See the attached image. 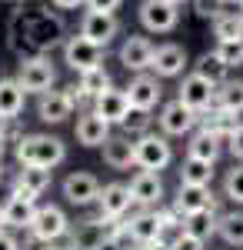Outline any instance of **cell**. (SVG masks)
<instances>
[{
	"label": "cell",
	"instance_id": "cell-1",
	"mask_svg": "<svg viewBox=\"0 0 243 250\" xmlns=\"http://www.w3.org/2000/svg\"><path fill=\"white\" fill-rule=\"evenodd\" d=\"M14 154H17L20 167H43V170H54L67 160V144L54 134H23L20 144H14Z\"/></svg>",
	"mask_w": 243,
	"mask_h": 250
},
{
	"label": "cell",
	"instance_id": "cell-2",
	"mask_svg": "<svg viewBox=\"0 0 243 250\" xmlns=\"http://www.w3.org/2000/svg\"><path fill=\"white\" fill-rule=\"evenodd\" d=\"M70 230H74V227H70V217H67L63 207H57V204H40L27 233H34L43 244H60L63 237H70Z\"/></svg>",
	"mask_w": 243,
	"mask_h": 250
},
{
	"label": "cell",
	"instance_id": "cell-3",
	"mask_svg": "<svg viewBox=\"0 0 243 250\" xmlns=\"http://www.w3.org/2000/svg\"><path fill=\"white\" fill-rule=\"evenodd\" d=\"M133 154H137V170H167L173 164V147L163 134H143L133 140Z\"/></svg>",
	"mask_w": 243,
	"mask_h": 250
},
{
	"label": "cell",
	"instance_id": "cell-4",
	"mask_svg": "<svg viewBox=\"0 0 243 250\" xmlns=\"http://www.w3.org/2000/svg\"><path fill=\"white\" fill-rule=\"evenodd\" d=\"M157 127H160V134H163V137L193 134V130L200 127V114L190 110L183 100H170V104L160 107V114H157Z\"/></svg>",
	"mask_w": 243,
	"mask_h": 250
},
{
	"label": "cell",
	"instance_id": "cell-5",
	"mask_svg": "<svg viewBox=\"0 0 243 250\" xmlns=\"http://www.w3.org/2000/svg\"><path fill=\"white\" fill-rule=\"evenodd\" d=\"M17 83L27 90V94H47V90H54V83H57V70H54V63L47 57H30V60H23L17 67Z\"/></svg>",
	"mask_w": 243,
	"mask_h": 250
},
{
	"label": "cell",
	"instance_id": "cell-6",
	"mask_svg": "<svg viewBox=\"0 0 243 250\" xmlns=\"http://www.w3.org/2000/svg\"><path fill=\"white\" fill-rule=\"evenodd\" d=\"M63 63L70 70H77V74H87V70H94V67L103 63V47L90 43L83 34H74L63 43Z\"/></svg>",
	"mask_w": 243,
	"mask_h": 250
},
{
	"label": "cell",
	"instance_id": "cell-7",
	"mask_svg": "<svg viewBox=\"0 0 243 250\" xmlns=\"http://www.w3.org/2000/svg\"><path fill=\"white\" fill-rule=\"evenodd\" d=\"M177 7L180 3H173V0H143L140 3V23H143V30H150V34H170L180 23V10Z\"/></svg>",
	"mask_w": 243,
	"mask_h": 250
},
{
	"label": "cell",
	"instance_id": "cell-8",
	"mask_svg": "<svg viewBox=\"0 0 243 250\" xmlns=\"http://www.w3.org/2000/svg\"><path fill=\"white\" fill-rule=\"evenodd\" d=\"M177 100H183L190 110H197V114H206L217 104V87L193 70V74H187V77L180 80V97Z\"/></svg>",
	"mask_w": 243,
	"mask_h": 250
},
{
	"label": "cell",
	"instance_id": "cell-9",
	"mask_svg": "<svg viewBox=\"0 0 243 250\" xmlns=\"http://www.w3.org/2000/svg\"><path fill=\"white\" fill-rule=\"evenodd\" d=\"M100 180H97L90 170H74L67 173V180H63V197H67V204H74V207H90L100 200Z\"/></svg>",
	"mask_w": 243,
	"mask_h": 250
},
{
	"label": "cell",
	"instance_id": "cell-10",
	"mask_svg": "<svg viewBox=\"0 0 243 250\" xmlns=\"http://www.w3.org/2000/svg\"><path fill=\"white\" fill-rule=\"evenodd\" d=\"M160 230H163L160 210L140 207L137 213H127V237H130V244H137V247H147L153 240H160Z\"/></svg>",
	"mask_w": 243,
	"mask_h": 250
},
{
	"label": "cell",
	"instance_id": "cell-11",
	"mask_svg": "<svg viewBox=\"0 0 243 250\" xmlns=\"http://www.w3.org/2000/svg\"><path fill=\"white\" fill-rule=\"evenodd\" d=\"M123 90L130 97V107H137V110H153L163 100V83L157 74H133V80Z\"/></svg>",
	"mask_w": 243,
	"mask_h": 250
},
{
	"label": "cell",
	"instance_id": "cell-12",
	"mask_svg": "<svg viewBox=\"0 0 243 250\" xmlns=\"http://www.w3.org/2000/svg\"><path fill=\"white\" fill-rule=\"evenodd\" d=\"M153 43H150V37H143V34H130V37L120 43V63L130 70V74H147L150 63H153Z\"/></svg>",
	"mask_w": 243,
	"mask_h": 250
},
{
	"label": "cell",
	"instance_id": "cell-13",
	"mask_svg": "<svg viewBox=\"0 0 243 250\" xmlns=\"http://www.w3.org/2000/svg\"><path fill=\"white\" fill-rule=\"evenodd\" d=\"M80 34L97 43V47H107L117 34H120V20L117 14H97V10H87L83 20H80Z\"/></svg>",
	"mask_w": 243,
	"mask_h": 250
},
{
	"label": "cell",
	"instance_id": "cell-14",
	"mask_svg": "<svg viewBox=\"0 0 243 250\" xmlns=\"http://www.w3.org/2000/svg\"><path fill=\"white\" fill-rule=\"evenodd\" d=\"M130 197L137 207H160V200H163V180H160V173L153 170H137L130 180Z\"/></svg>",
	"mask_w": 243,
	"mask_h": 250
},
{
	"label": "cell",
	"instance_id": "cell-15",
	"mask_svg": "<svg viewBox=\"0 0 243 250\" xmlns=\"http://www.w3.org/2000/svg\"><path fill=\"white\" fill-rule=\"evenodd\" d=\"M150 70H153L160 80L180 77V74L187 70V50H183L180 43H160V47L153 50V63H150Z\"/></svg>",
	"mask_w": 243,
	"mask_h": 250
},
{
	"label": "cell",
	"instance_id": "cell-16",
	"mask_svg": "<svg viewBox=\"0 0 243 250\" xmlns=\"http://www.w3.org/2000/svg\"><path fill=\"white\" fill-rule=\"evenodd\" d=\"M133 207V197H130V184H107L100 190V200H97V210L100 217L107 220H123Z\"/></svg>",
	"mask_w": 243,
	"mask_h": 250
},
{
	"label": "cell",
	"instance_id": "cell-17",
	"mask_svg": "<svg viewBox=\"0 0 243 250\" xmlns=\"http://www.w3.org/2000/svg\"><path fill=\"white\" fill-rule=\"evenodd\" d=\"M217 193L210 187H187L180 184V190L173 197V207L183 213V217H193V213H203V210H217Z\"/></svg>",
	"mask_w": 243,
	"mask_h": 250
},
{
	"label": "cell",
	"instance_id": "cell-18",
	"mask_svg": "<svg viewBox=\"0 0 243 250\" xmlns=\"http://www.w3.org/2000/svg\"><path fill=\"white\" fill-rule=\"evenodd\" d=\"M74 134H77V144H83V147H103V144L113 137L110 124H107L100 114H94V110H80Z\"/></svg>",
	"mask_w": 243,
	"mask_h": 250
},
{
	"label": "cell",
	"instance_id": "cell-19",
	"mask_svg": "<svg viewBox=\"0 0 243 250\" xmlns=\"http://www.w3.org/2000/svg\"><path fill=\"white\" fill-rule=\"evenodd\" d=\"M50 180H54V170H43V167H20L17 177H14V190L17 197H23V200H34L37 204L40 193L50 187Z\"/></svg>",
	"mask_w": 243,
	"mask_h": 250
},
{
	"label": "cell",
	"instance_id": "cell-20",
	"mask_svg": "<svg viewBox=\"0 0 243 250\" xmlns=\"http://www.w3.org/2000/svg\"><path fill=\"white\" fill-rule=\"evenodd\" d=\"M94 114H100L107 124H123V117L130 114V97H127V90H117V87H110V90H103V94L94 100V107H90Z\"/></svg>",
	"mask_w": 243,
	"mask_h": 250
},
{
	"label": "cell",
	"instance_id": "cell-21",
	"mask_svg": "<svg viewBox=\"0 0 243 250\" xmlns=\"http://www.w3.org/2000/svg\"><path fill=\"white\" fill-rule=\"evenodd\" d=\"M37 207H40V204H34V200H23V197H17V193H10V197L0 204L3 227H10V230H30Z\"/></svg>",
	"mask_w": 243,
	"mask_h": 250
},
{
	"label": "cell",
	"instance_id": "cell-22",
	"mask_svg": "<svg viewBox=\"0 0 243 250\" xmlns=\"http://www.w3.org/2000/svg\"><path fill=\"white\" fill-rule=\"evenodd\" d=\"M240 124H243L240 114H230V110H223V107H210L206 114H200V130L213 134L217 140H223V144L233 137V130H237Z\"/></svg>",
	"mask_w": 243,
	"mask_h": 250
},
{
	"label": "cell",
	"instance_id": "cell-23",
	"mask_svg": "<svg viewBox=\"0 0 243 250\" xmlns=\"http://www.w3.org/2000/svg\"><path fill=\"white\" fill-rule=\"evenodd\" d=\"M103 164L113 170H130L137 167V154H133V140L127 134H113L103 144Z\"/></svg>",
	"mask_w": 243,
	"mask_h": 250
},
{
	"label": "cell",
	"instance_id": "cell-24",
	"mask_svg": "<svg viewBox=\"0 0 243 250\" xmlns=\"http://www.w3.org/2000/svg\"><path fill=\"white\" fill-rule=\"evenodd\" d=\"M70 114H74V104L67 100L63 90H47L37 97V117L43 124H63Z\"/></svg>",
	"mask_w": 243,
	"mask_h": 250
},
{
	"label": "cell",
	"instance_id": "cell-25",
	"mask_svg": "<svg viewBox=\"0 0 243 250\" xmlns=\"http://www.w3.org/2000/svg\"><path fill=\"white\" fill-rule=\"evenodd\" d=\"M27 104V90L17 83V77H3L0 80V120H14L23 114Z\"/></svg>",
	"mask_w": 243,
	"mask_h": 250
},
{
	"label": "cell",
	"instance_id": "cell-26",
	"mask_svg": "<svg viewBox=\"0 0 243 250\" xmlns=\"http://www.w3.org/2000/svg\"><path fill=\"white\" fill-rule=\"evenodd\" d=\"M220 154H223V140H217V137L206 134V130H193V134H190L187 157H193V160H203V164H213V167H217Z\"/></svg>",
	"mask_w": 243,
	"mask_h": 250
},
{
	"label": "cell",
	"instance_id": "cell-27",
	"mask_svg": "<svg viewBox=\"0 0 243 250\" xmlns=\"http://www.w3.org/2000/svg\"><path fill=\"white\" fill-rule=\"evenodd\" d=\"M213 164H203V160H193L187 157L183 164H180V184H187V187H210L213 184Z\"/></svg>",
	"mask_w": 243,
	"mask_h": 250
},
{
	"label": "cell",
	"instance_id": "cell-28",
	"mask_svg": "<svg viewBox=\"0 0 243 250\" xmlns=\"http://www.w3.org/2000/svg\"><path fill=\"white\" fill-rule=\"evenodd\" d=\"M217 227H220V210H203V213H193L187 217V224H183V230L190 237H197V240H210V237H217Z\"/></svg>",
	"mask_w": 243,
	"mask_h": 250
},
{
	"label": "cell",
	"instance_id": "cell-29",
	"mask_svg": "<svg viewBox=\"0 0 243 250\" xmlns=\"http://www.w3.org/2000/svg\"><path fill=\"white\" fill-rule=\"evenodd\" d=\"M77 87L83 90V94L90 97V100H97V97L103 94V90H110L113 80H110V70L100 63V67H94V70H87V74H77Z\"/></svg>",
	"mask_w": 243,
	"mask_h": 250
},
{
	"label": "cell",
	"instance_id": "cell-30",
	"mask_svg": "<svg viewBox=\"0 0 243 250\" xmlns=\"http://www.w3.org/2000/svg\"><path fill=\"white\" fill-rule=\"evenodd\" d=\"M213 37H217V43H226V40H243V14H240V10L220 14V17L213 20Z\"/></svg>",
	"mask_w": 243,
	"mask_h": 250
},
{
	"label": "cell",
	"instance_id": "cell-31",
	"mask_svg": "<svg viewBox=\"0 0 243 250\" xmlns=\"http://www.w3.org/2000/svg\"><path fill=\"white\" fill-rule=\"evenodd\" d=\"M217 237H220L223 244H230V247H243V210H226V213H220Z\"/></svg>",
	"mask_w": 243,
	"mask_h": 250
},
{
	"label": "cell",
	"instance_id": "cell-32",
	"mask_svg": "<svg viewBox=\"0 0 243 250\" xmlns=\"http://www.w3.org/2000/svg\"><path fill=\"white\" fill-rule=\"evenodd\" d=\"M197 74L206 77L213 87H220V83L230 80V77H226V74H230V67L217 57V50H206V54H200V60H197Z\"/></svg>",
	"mask_w": 243,
	"mask_h": 250
},
{
	"label": "cell",
	"instance_id": "cell-33",
	"mask_svg": "<svg viewBox=\"0 0 243 250\" xmlns=\"http://www.w3.org/2000/svg\"><path fill=\"white\" fill-rule=\"evenodd\" d=\"M213 107H223L230 114H243V80H226V83H220Z\"/></svg>",
	"mask_w": 243,
	"mask_h": 250
},
{
	"label": "cell",
	"instance_id": "cell-34",
	"mask_svg": "<svg viewBox=\"0 0 243 250\" xmlns=\"http://www.w3.org/2000/svg\"><path fill=\"white\" fill-rule=\"evenodd\" d=\"M150 124H153V117H150V110H137V107H130V114L123 117V124H120V130L130 137V140H137V137L150 134Z\"/></svg>",
	"mask_w": 243,
	"mask_h": 250
},
{
	"label": "cell",
	"instance_id": "cell-35",
	"mask_svg": "<svg viewBox=\"0 0 243 250\" xmlns=\"http://www.w3.org/2000/svg\"><path fill=\"white\" fill-rule=\"evenodd\" d=\"M223 197H226V200H233L237 207L243 204V164H237L233 170H226V177H223Z\"/></svg>",
	"mask_w": 243,
	"mask_h": 250
},
{
	"label": "cell",
	"instance_id": "cell-36",
	"mask_svg": "<svg viewBox=\"0 0 243 250\" xmlns=\"http://www.w3.org/2000/svg\"><path fill=\"white\" fill-rule=\"evenodd\" d=\"M217 57L223 60L226 67H243V40H226V43H217Z\"/></svg>",
	"mask_w": 243,
	"mask_h": 250
},
{
	"label": "cell",
	"instance_id": "cell-37",
	"mask_svg": "<svg viewBox=\"0 0 243 250\" xmlns=\"http://www.w3.org/2000/svg\"><path fill=\"white\" fill-rule=\"evenodd\" d=\"M193 14L203 20H217L223 14V0H193Z\"/></svg>",
	"mask_w": 243,
	"mask_h": 250
},
{
	"label": "cell",
	"instance_id": "cell-38",
	"mask_svg": "<svg viewBox=\"0 0 243 250\" xmlns=\"http://www.w3.org/2000/svg\"><path fill=\"white\" fill-rule=\"evenodd\" d=\"M20 117H14V120H0V137L7 140V144H20V137H23V130L17 127Z\"/></svg>",
	"mask_w": 243,
	"mask_h": 250
},
{
	"label": "cell",
	"instance_id": "cell-39",
	"mask_svg": "<svg viewBox=\"0 0 243 250\" xmlns=\"http://www.w3.org/2000/svg\"><path fill=\"white\" fill-rule=\"evenodd\" d=\"M226 147H230V154H233V160H240L243 164V124L233 130V137L226 140Z\"/></svg>",
	"mask_w": 243,
	"mask_h": 250
},
{
	"label": "cell",
	"instance_id": "cell-40",
	"mask_svg": "<svg viewBox=\"0 0 243 250\" xmlns=\"http://www.w3.org/2000/svg\"><path fill=\"white\" fill-rule=\"evenodd\" d=\"M123 0H87V7L97 10V14H117Z\"/></svg>",
	"mask_w": 243,
	"mask_h": 250
},
{
	"label": "cell",
	"instance_id": "cell-41",
	"mask_svg": "<svg viewBox=\"0 0 243 250\" xmlns=\"http://www.w3.org/2000/svg\"><path fill=\"white\" fill-rule=\"evenodd\" d=\"M170 250H203V240H197V237H190V233L183 230V237H180Z\"/></svg>",
	"mask_w": 243,
	"mask_h": 250
},
{
	"label": "cell",
	"instance_id": "cell-42",
	"mask_svg": "<svg viewBox=\"0 0 243 250\" xmlns=\"http://www.w3.org/2000/svg\"><path fill=\"white\" fill-rule=\"evenodd\" d=\"M0 250H23V247H20V240L10 230H0Z\"/></svg>",
	"mask_w": 243,
	"mask_h": 250
},
{
	"label": "cell",
	"instance_id": "cell-43",
	"mask_svg": "<svg viewBox=\"0 0 243 250\" xmlns=\"http://www.w3.org/2000/svg\"><path fill=\"white\" fill-rule=\"evenodd\" d=\"M80 3H87V0H54V7H60V10H77Z\"/></svg>",
	"mask_w": 243,
	"mask_h": 250
},
{
	"label": "cell",
	"instance_id": "cell-44",
	"mask_svg": "<svg viewBox=\"0 0 243 250\" xmlns=\"http://www.w3.org/2000/svg\"><path fill=\"white\" fill-rule=\"evenodd\" d=\"M143 250H170V247H167V244H160V240H153V244H147Z\"/></svg>",
	"mask_w": 243,
	"mask_h": 250
},
{
	"label": "cell",
	"instance_id": "cell-45",
	"mask_svg": "<svg viewBox=\"0 0 243 250\" xmlns=\"http://www.w3.org/2000/svg\"><path fill=\"white\" fill-rule=\"evenodd\" d=\"M50 250H74L70 244H50Z\"/></svg>",
	"mask_w": 243,
	"mask_h": 250
},
{
	"label": "cell",
	"instance_id": "cell-46",
	"mask_svg": "<svg viewBox=\"0 0 243 250\" xmlns=\"http://www.w3.org/2000/svg\"><path fill=\"white\" fill-rule=\"evenodd\" d=\"M223 3H230V7H237V10H243V0H223Z\"/></svg>",
	"mask_w": 243,
	"mask_h": 250
},
{
	"label": "cell",
	"instance_id": "cell-47",
	"mask_svg": "<svg viewBox=\"0 0 243 250\" xmlns=\"http://www.w3.org/2000/svg\"><path fill=\"white\" fill-rule=\"evenodd\" d=\"M7 147H10V144H7V140L0 137V160H3V150H7Z\"/></svg>",
	"mask_w": 243,
	"mask_h": 250
},
{
	"label": "cell",
	"instance_id": "cell-48",
	"mask_svg": "<svg viewBox=\"0 0 243 250\" xmlns=\"http://www.w3.org/2000/svg\"><path fill=\"white\" fill-rule=\"evenodd\" d=\"M0 230H7V227H3V213H0Z\"/></svg>",
	"mask_w": 243,
	"mask_h": 250
},
{
	"label": "cell",
	"instance_id": "cell-49",
	"mask_svg": "<svg viewBox=\"0 0 243 250\" xmlns=\"http://www.w3.org/2000/svg\"><path fill=\"white\" fill-rule=\"evenodd\" d=\"M0 184H3V164H0Z\"/></svg>",
	"mask_w": 243,
	"mask_h": 250
},
{
	"label": "cell",
	"instance_id": "cell-50",
	"mask_svg": "<svg viewBox=\"0 0 243 250\" xmlns=\"http://www.w3.org/2000/svg\"><path fill=\"white\" fill-rule=\"evenodd\" d=\"M127 250H143V247H137V244H133V247H127Z\"/></svg>",
	"mask_w": 243,
	"mask_h": 250
},
{
	"label": "cell",
	"instance_id": "cell-51",
	"mask_svg": "<svg viewBox=\"0 0 243 250\" xmlns=\"http://www.w3.org/2000/svg\"><path fill=\"white\" fill-rule=\"evenodd\" d=\"M173 3H183V0H173Z\"/></svg>",
	"mask_w": 243,
	"mask_h": 250
}]
</instances>
